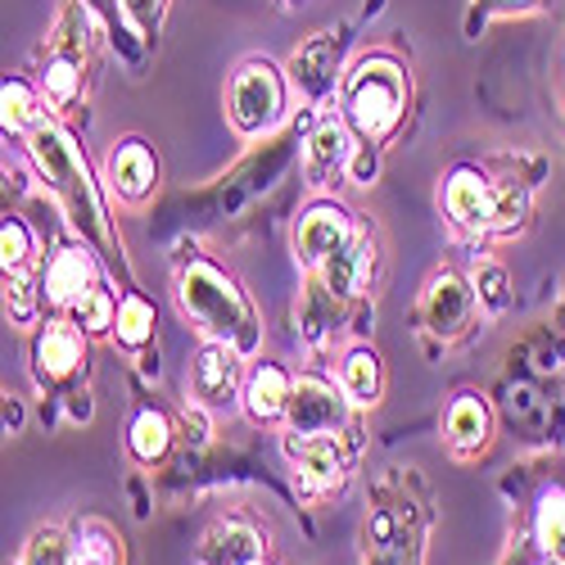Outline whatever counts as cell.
<instances>
[{"label": "cell", "mask_w": 565, "mask_h": 565, "mask_svg": "<svg viewBox=\"0 0 565 565\" xmlns=\"http://www.w3.org/2000/svg\"><path fill=\"white\" fill-rule=\"evenodd\" d=\"M28 146H32V159L41 163V172L51 177L55 195L64 200L68 217H73L77 226H86L90 235H96V241H109L105 204H100V195H96V181H90L86 159L77 154L73 136L60 131L55 122H36V127L28 131Z\"/></svg>", "instance_id": "7a4b0ae2"}, {"label": "cell", "mask_w": 565, "mask_h": 565, "mask_svg": "<svg viewBox=\"0 0 565 565\" xmlns=\"http://www.w3.org/2000/svg\"><path fill=\"white\" fill-rule=\"evenodd\" d=\"M286 457L303 493H331L349 476L353 448H344L340 435H286Z\"/></svg>", "instance_id": "8992f818"}, {"label": "cell", "mask_w": 565, "mask_h": 565, "mask_svg": "<svg viewBox=\"0 0 565 565\" xmlns=\"http://www.w3.org/2000/svg\"><path fill=\"white\" fill-rule=\"evenodd\" d=\"M286 114V82L267 60H249L231 77V122L245 136H258Z\"/></svg>", "instance_id": "277c9868"}, {"label": "cell", "mask_w": 565, "mask_h": 565, "mask_svg": "<svg viewBox=\"0 0 565 565\" xmlns=\"http://www.w3.org/2000/svg\"><path fill=\"white\" fill-rule=\"evenodd\" d=\"M36 286L23 276V271H6V303H10V312L19 317V321H32L36 317Z\"/></svg>", "instance_id": "83f0119b"}, {"label": "cell", "mask_w": 565, "mask_h": 565, "mask_svg": "<svg viewBox=\"0 0 565 565\" xmlns=\"http://www.w3.org/2000/svg\"><path fill=\"white\" fill-rule=\"evenodd\" d=\"M249 565H267V561H249Z\"/></svg>", "instance_id": "4dcf8cb0"}, {"label": "cell", "mask_w": 565, "mask_h": 565, "mask_svg": "<svg viewBox=\"0 0 565 565\" xmlns=\"http://www.w3.org/2000/svg\"><path fill=\"white\" fill-rule=\"evenodd\" d=\"M290 394H295V381L286 371H280L276 362H258L249 371V381H245V407L249 416L258 420V426H267V420H286V407H290Z\"/></svg>", "instance_id": "9a60e30c"}, {"label": "cell", "mask_w": 565, "mask_h": 565, "mask_svg": "<svg viewBox=\"0 0 565 565\" xmlns=\"http://www.w3.org/2000/svg\"><path fill=\"white\" fill-rule=\"evenodd\" d=\"M181 308L185 317H195L200 321V331L209 340H222L231 349H241V353H254L258 349V317H254V303L245 299V290L235 286V280L195 258L191 267L181 271Z\"/></svg>", "instance_id": "6da1fadb"}, {"label": "cell", "mask_w": 565, "mask_h": 565, "mask_svg": "<svg viewBox=\"0 0 565 565\" xmlns=\"http://www.w3.org/2000/svg\"><path fill=\"white\" fill-rule=\"evenodd\" d=\"M534 534H539L547 565H565V489L543 493L539 515H534Z\"/></svg>", "instance_id": "603a6c76"}, {"label": "cell", "mask_w": 565, "mask_h": 565, "mask_svg": "<svg viewBox=\"0 0 565 565\" xmlns=\"http://www.w3.org/2000/svg\"><path fill=\"white\" fill-rule=\"evenodd\" d=\"M371 267H375V245H371L366 231H358L335 258L321 263V276L335 295H362L366 280H371Z\"/></svg>", "instance_id": "e0dca14e"}, {"label": "cell", "mask_w": 565, "mask_h": 565, "mask_svg": "<svg viewBox=\"0 0 565 565\" xmlns=\"http://www.w3.org/2000/svg\"><path fill=\"white\" fill-rule=\"evenodd\" d=\"M335 55H340L335 32H317L308 45H299V51H295V77H299V86L317 96V90L326 86V77H331V68H335Z\"/></svg>", "instance_id": "d6986e66"}, {"label": "cell", "mask_w": 565, "mask_h": 565, "mask_svg": "<svg viewBox=\"0 0 565 565\" xmlns=\"http://www.w3.org/2000/svg\"><path fill=\"white\" fill-rule=\"evenodd\" d=\"M407 114V73L390 55H366L344 82V118L362 140H390Z\"/></svg>", "instance_id": "3957f363"}, {"label": "cell", "mask_w": 565, "mask_h": 565, "mask_svg": "<svg viewBox=\"0 0 565 565\" xmlns=\"http://www.w3.org/2000/svg\"><path fill=\"white\" fill-rule=\"evenodd\" d=\"M23 565H73V561H68V543L60 539V530H41V534L32 539Z\"/></svg>", "instance_id": "f1b7e54d"}, {"label": "cell", "mask_w": 565, "mask_h": 565, "mask_svg": "<svg viewBox=\"0 0 565 565\" xmlns=\"http://www.w3.org/2000/svg\"><path fill=\"white\" fill-rule=\"evenodd\" d=\"M344 390H335L321 375H299L290 407H286V435H344L349 430V407Z\"/></svg>", "instance_id": "5b68a950"}, {"label": "cell", "mask_w": 565, "mask_h": 565, "mask_svg": "<svg viewBox=\"0 0 565 565\" xmlns=\"http://www.w3.org/2000/svg\"><path fill=\"white\" fill-rule=\"evenodd\" d=\"M358 235V226H353V217L335 204V200H317L303 217H299V231H295V245H299V254H303V263H312V267H321L326 258H335L349 241Z\"/></svg>", "instance_id": "ba28073f"}, {"label": "cell", "mask_w": 565, "mask_h": 565, "mask_svg": "<svg viewBox=\"0 0 565 565\" xmlns=\"http://www.w3.org/2000/svg\"><path fill=\"white\" fill-rule=\"evenodd\" d=\"M127 448H131V457L136 461H146V466H154V461H163L168 457V448H172V426H168V416L163 412H140L136 420H131V435H127Z\"/></svg>", "instance_id": "7402d4cb"}, {"label": "cell", "mask_w": 565, "mask_h": 565, "mask_svg": "<svg viewBox=\"0 0 565 565\" xmlns=\"http://www.w3.org/2000/svg\"><path fill=\"white\" fill-rule=\"evenodd\" d=\"M82 326L68 317V321H45V331L36 335V375L45 385H60L68 375H77V366L86 362V344H82Z\"/></svg>", "instance_id": "8fae6325"}, {"label": "cell", "mask_w": 565, "mask_h": 565, "mask_svg": "<svg viewBox=\"0 0 565 565\" xmlns=\"http://www.w3.org/2000/svg\"><path fill=\"white\" fill-rule=\"evenodd\" d=\"M68 561H73V565H122V547H118V539H114L109 525L82 521V525L73 530Z\"/></svg>", "instance_id": "ffe728a7"}, {"label": "cell", "mask_w": 565, "mask_h": 565, "mask_svg": "<svg viewBox=\"0 0 565 565\" xmlns=\"http://www.w3.org/2000/svg\"><path fill=\"white\" fill-rule=\"evenodd\" d=\"M68 317L82 326L86 335H100V331H114V321H118V303H114V295H109L105 286H90V290L68 308Z\"/></svg>", "instance_id": "d4e9b609"}, {"label": "cell", "mask_w": 565, "mask_h": 565, "mask_svg": "<svg viewBox=\"0 0 565 565\" xmlns=\"http://www.w3.org/2000/svg\"><path fill=\"white\" fill-rule=\"evenodd\" d=\"M0 105H6V131H23V127H36V100H32V86L10 77L6 82V96H0Z\"/></svg>", "instance_id": "484cf974"}, {"label": "cell", "mask_w": 565, "mask_h": 565, "mask_svg": "<svg viewBox=\"0 0 565 565\" xmlns=\"http://www.w3.org/2000/svg\"><path fill=\"white\" fill-rule=\"evenodd\" d=\"M90 286H100V271H96V258H90V249L86 245H64L51 263H45L41 299H51L55 308H73Z\"/></svg>", "instance_id": "30bf717a"}, {"label": "cell", "mask_w": 565, "mask_h": 565, "mask_svg": "<svg viewBox=\"0 0 565 565\" xmlns=\"http://www.w3.org/2000/svg\"><path fill=\"white\" fill-rule=\"evenodd\" d=\"M476 290H480L484 308H493V312H498V308L507 303V271H502V267H480Z\"/></svg>", "instance_id": "f546056e"}, {"label": "cell", "mask_w": 565, "mask_h": 565, "mask_svg": "<svg viewBox=\"0 0 565 565\" xmlns=\"http://www.w3.org/2000/svg\"><path fill=\"white\" fill-rule=\"evenodd\" d=\"M426 321H430V331L444 335V340L466 331V321H470V286L457 271H439L430 280V290H426Z\"/></svg>", "instance_id": "5bb4252c"}, {"label": "cell", "mask_w": 565, "mask_h": 565, "mask_svg": "<svg viewBox=\"0 0 565 565\" xmlns=\"http://www.w3.org/2000/svg\"><path fill=\"white\" fill-rule=\"evenodd\" d=\"M444 430H448V444H452L457 457L480 452V448L489 444V430H493V416H489L484 398L461 394V398L448 407V416H444Z\"/></svg>", "instance_id": "ac0fdd59"}, {"label": "cell", "mask_w": 565, "mask_h": 565, "mask_svg": "<svg viewBox=\"0 0 565 565\" xmlns=\"http://www.w3.org/2000/svg\"><path fill=\"white\" fill-rule=\"evenodd\" d=\"M32 254V235L19 217H6V226H0V263H6V271H23Z\"/></svg>", "instance_id": "4316f807"}, {"label": "cell", "mask_w": 565, "mask_h": 565, "mask_svg": "<svg viewBox=\"0 0 565 565\" xmlns=\"http://www.w3.org/2000/svg\"><path fill=\"white\" fill-rule=\"evenodd\" d=\"M444 204L452 213L457 226H470V231H507V209H502V195L493 191V181L476 168H457L444 185Z\"/></svg>", "instance_id": "52a82bcc"}, {"label": "cell", "mask_w": 565, "mask_h": 565, "mask_svg": "<svg viewBox=\"0 0 565 565\" xmlns=\"http://www.w3.org/2000/svg\"><path fill=\"white\" fill-rule=\"evenodd\" d=\"M340 390L349 394V403L371 407L375 398H381V358H375L371 349H353L344 358V371H340Z\"/></svg>", "instance_id": "44dd1931"}, {"label": "cell", "mask_w": 565, "mask_h": 565, "mask_svg": "<svg viewBox=\"0 0 565 565\" xmlns=\"http://www.w3.org/2000/svg\"><path fill=\"white\" fill-rule=\"evenodd\" d=\"M263 534L245 521H222L204 534L200 543V561L204 565H249V561H263Z\"/></svg>", "instance_id": "2e32d148"}, {"label": "cell", "mask_w": 565, "mask_h": 565, "mask_svg": "<svg viewBox=\"0 0 565 565\" xmlns=\"http://www.w3.org/2000/svg\"><path fill=\"white\" fill-rule=\"evenodd\" d=\"M105 177H109V185L122 200L136 204L159 185V159H154V150L146 146V140H122V146L109 154V163H105Z\"/></svg>", "instance_id": "4fadbf2b"}, {"label": "cell", "mask_w": 565, "mask_h": 565, "mask_svg": "<svg viewBox=\"0 0 565 565\" xmlns=\"http://www.w3.org/2000/svg\"><path fill=\"white\" fill-rule=\"evenodd\" d=\"M191 385H195V398H204L209 407H231L235 394H241V349H231L222 340H209L195 353Z\"/></svg>", "instance_id": "9c48e42d"}, {"label": "cell", "mask_w": 565, "mask_h": 565, "mask_svg": "<svg viewBox=\"0 0 565 565\" xmlns=\"http://www.w3.org/2000/svg\"><path fill=\"white\" fill-rule=\"evenodd\" d=\"M353 154H358V146H353V131H349V122H340V118H326L312 136H308V150H303V168H308V177L317 181V185H331L335 177H344L349 168H353Z\"/></svg>", "instance_id": "7c38bea8"}, {"label": "cell", "mask_w": 565, "mask_h": 565, "mask_svg": "<svg viewBox=\"0 0 565 565\" xmlns=\"http://www.w3.org/2000/svg\"><path fill=\"white\" fill-rule=\"evenodd\" d=\"M114 340L122 349H146L154 340V303L140 299V295H127L118 303V321H114Z\"/></svg>", "instance_id": "cb8c5ba5"}]
</instances>
